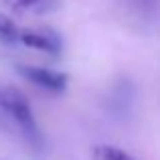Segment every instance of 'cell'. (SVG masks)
Listing matches in <instances>:
<instances>
[{"label": "cell", "instance_id": "ba28073f", "mask_svg": "<svg viewBox=\"0 0 160 160\" xmlns=\"http://www.w3.org/2000/svg\"><path fill=\"white\" fill-rule=\"evenodd\" d=\"M0 124L6 126V118H4V108H2V87H0Z\"/></svg>", "mask_w": 160, "mask_h": 160}, {"label": "cell", "instance_id": "3957f363", "mask_svg": "<svg viewBox=\"0 0 160 160\" xmlns=\"http://www.w3.org/2000/svg\"><path fill=\"white\" fill-rule=\"evenodd\" d=\"M18 41H22L27 47L43 51L49 55H59L63 51V41L51 28H39V31H22L18 32Z\"/></svg>", "mask_w": 160, "mask_h": 160}, {"label": "cell", "instance_id": "8992f818", "mask_svg": "<svg viewBox=\"0 0 160 160\" xmlns=\"http://www.w3.org/2000/svg\"><path fill=\"white\" fill-rule=\"evenodd\" d=\"M18 28H16V24L12 22L8 16L0 14V41H4V43H14V41H18Z\"/></svg>", "mask_w": 160, "mask_h": 160}, {"label": "cell", "instance_id": "7a4b0ae2", "mask_svg": "<svg viewBox=\"0 0 160 160\" xmlns=\"http://www.w3.org/2000/svg\"><path fill=\"white\" fill-rule=\"evenodd\" d=\"M18 73L27 81L35 83L37 87L51 93H63L69 85V75L61 71H53L49 67H37V65H18Z\"/></svg>", "mask_w": 160, "mask_h": 160}, {"label": "cell", "instance_id": "52a82bcc", "mask_svg": "<svg viewBox=\"0 0 160 160\" xmlns=\"http://www.w3.org/2000/svg\"><path fill=\"white\" fill-rule=\"evenodd\" d=\"M138 4H140V8H144L146 12H156L160 0H138Z\"/></svg>", "mask_w": 160, "mask_h": 160}, {"label": "cell", "instance_id": "5b68a950", "mask_svg": "<svg viewBox=\"0 0 160 160\" xmlns=\"http://www.w3.org/2000/svg\"><path fill=\"white\" fill-rule=\"evenodd\" d=\"M93 160H136L132 154H128L126 150L116 148V146H108V144H99L91 150Z\"/></svg>", "mask_w": 160, "mask_h": 160}, {"label": "cell", "instance_id": "6da1fadb", "mask_svg": "<svg viewBox=\"0 0 160 160\" xmlns=\"http://www.w3.org/2000/svg\"><path fill=\"white\" fill-rule=\"evenodd\" d=\"M2 108L6 126H12L20 132V136L28 142L35 150H43L45 138L41 132L37 118L31 109V103L24 98V93L16 87H2Z\"/></svg>", "mask_w": 160, "mask_h": 160}, {"label": "cell", "instance_id": "277c9868", "mask_svg": "<svg viewBox=\"0 0 160 160\" xmlns=\"http://www.w3.org/2000/svg\"><path fill=\"white\" fill-rule=\"evenodd\" d=\"M6 6L18 12H32V14H51L63 6V0H4Z\"/></svg>", "mask_w": 160, "mask_h": 160}]
</instances>
